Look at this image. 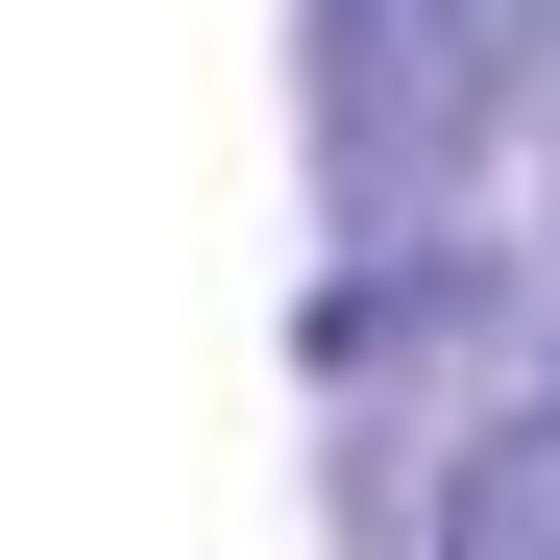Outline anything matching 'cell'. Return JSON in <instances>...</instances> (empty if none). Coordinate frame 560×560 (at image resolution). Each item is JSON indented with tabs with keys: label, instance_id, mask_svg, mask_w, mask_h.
Returning a JSON list of instances; mask_svg holds the SVG:
<instances>
[{
	"label": "cell",
	"instance_id": "2",
	"mask_svg": "<svg viewBox=\"0 0 560 560\" xmlns=\"http://www.w3.org/2000/svg\"><path fill=\"white\" fill-rule=\"evenodd\" d=\"M439 560H560V415H488V439H463Z\"/></svg>",
	"mask_w": 560,
	"mask_h": 560
},
{
	"label": "cell",
	"instance_id": "1",
	"mask_svg": "<svg viewBox=\"0 0 560 560\" xmlns=\"http://www.w3.org/2000/svg\"><path fill=\"white\" fill-rule=\"evenodd\" d=\"M536 49H560V0H317V147L365 196H415L536 98Z\"/></svg>",
	"mask_w": 560,
	"mask_h": 560
}]
</instances>
